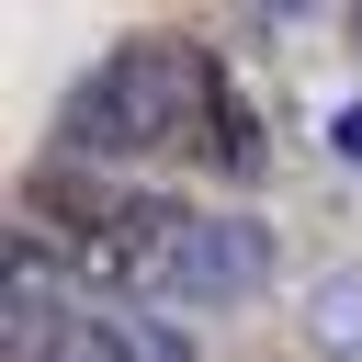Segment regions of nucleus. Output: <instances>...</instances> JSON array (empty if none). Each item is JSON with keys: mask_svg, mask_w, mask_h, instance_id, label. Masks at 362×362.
I'll return each mask as SVG.
<instances>
[{"mask_svg": "<svg viewBox=\"0 0 362 362\" xmlns=\"http://www.w3.org/2000/svg\"><path fill=\"white\" fill-rule=\"evenodd\" d=\"M192 136H204V57H170V45L102 57L57 113L68 158H158V147H192Z\"/></svg>", "mask_w": 362, "mask_h": 362, "instance_id": "obj_2", "label": "nucleus"}, {"mask_svg": "<svg viewBox=\"0 0 362 362\" xmlns=\"http://www.w3.org/2000/svg\"><path fill=\"white\" fill-rule=\"evenodd\" d=\"M317 339H328L339 362L362 351V283H328V294H317Z\"/></svg>", "mask_w": 362, "mask_h": 362, "instance_id": "obj_5", "label": "nucleus"}, {"mask_svg": "<svg viewBox=\"0 0 362 362\" xmlns=\"http://www.w3.org/2000/svg\"><path fill=\"white\" fill-rule=\"evenodd\" d=\"M351 34H362V11H351Z\"/></svg>", "mask_w": 362, "mask_h": 362, "instance_id": "obj_7", "label": "nucleus"}, {"mask_svg": "<svg viewBox=\"0 0 362 362\" xmlns=\"http://www.w3.org/2000/svg\"><path fill=\"white\" fill-rule=\"evenodd\" d=\"M328 147H339V158H362V113H351V102L328 113Z\"/></svg>", "mask_w": 362, "mask_h": 362, "instance_id": "obj_6", "label": "nucleus"}, {"mask_svg": "<svg viewBox=\"0 0 362 362\" xmlns=\"http://www.w3.org/2000/svg\"><path fill=\"white\" fill-rule=\"evenodd\" d=\"M272 283V226L260 215H192L181 226V249H170V272H158V294L170 305H249Z\"/></svg>", "mask_w": 362, "mask_h": 362, "instance_id": "obj_3", "label": "nucleus"}, {"mask_svg": "<svg viewBox=\"0 0 362 362\" xmlns=\"http://www.w3.org/2000/svg\"><path fill=\"white\" fill-rule=\"evenodd\" d=\"M23 226L57 249L68 283H90V294H158V272H170V249H181L192 215L170 192H136V181H102V170L57 158L34 181V204H23Z\"/></svg>", "mask_w": 362, "mask_h": 362, "instance_id": "obj_1", "label": "nucleus"}, {"mask_svg": "<svg viewBox=\"0 0 362 362\" xmlns=\"http://www.w3.org/2000/svg\"><path fill=\"white\" fill-rule=\"evenodd\" d=\"M204 158L226 181H260V113H249V90L226 68H204Z\"/></svg>", "mask_w": 362, "mask_h": 362, "instance_id": "obj_4", "label": "nucleus"}]
</instances>
